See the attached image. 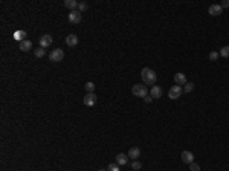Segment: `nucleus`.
I'll use <instances>...</instances> for the list:
<instances>
[{
  "mask_svg": "<svg viewBox=\"0 0 229 171\" xmlns=\"http://www.w3.org/2000/svg\"><path fill=\"white\" fill-rule=\"evenodd\" d=\"M141 76H142V80H144V84L145 86H154L156 84V80H157V75L153 69L150 67H144L142 72H141Z\"/></svg>",
  "mask_w": 229,
  "mask_h": 171,
  "instance_id": "1",
  "label": "nucleus"
},
{
  "mask_svg": "<svg viewBox=\"0 0 229 171\" xmlns=\"http://www.w3.org/2000/svg\"><path fill=\"white\" fill-rule=\"evenodd\" d=\"M131 93H133L134 96L145 98V96H148V89H147V86H144V84H134L133 89H131Z\"/></svg>",
  "mask_w": 229,
  "mask_h": 171,
  "instance_id": "2",
  "label": "nucleus"
},
{
  "mask_svg": "<svg viewBox=\"0 0 229 171\" xmlns=\"http://www.w3.org/2000/svg\"><path fill=\"white\" fill-rule=\"evenodd\" d=\"M63 58H64L63 49H53L50 54H49V60L52 63H60V61H63Z\"/></svg>",
  "mask_w": 229,
  "mask_h": 171,
  "instance_id": "3",
  "label": "nucleus"
},
{
  "mask_svg": "<svg viewBox=\"0 0 229 171\" xmlns=\"http://www.w3.org/2000/svg\"><path fill=\"white\" fill-rule=\"evenodd\" d=\"M182 93H183L182 86H173V87L168 90V96H170L171 99H177V98H180Z\"/></svg>",
  "mask_w": 229,
  "mask_h": 171,
  "instance_id": "4",
  "label": "nucleus"
},
{
  "mask_svg": "<svg viewBox=\"0 0 229 171\" xmlns=\"http://www.w3.org/2000/svg\"><path fill=\"white\" fill-rule=\"evenodd\" d=\"M83 102H84V106H87V107H93L96 104V95L95 93H87L83 98Z\"/></svg>",
  "mask_w": 229,
  "mask_h": 171,
  "instance_id": "5",
  "label": "nucleus"
},
{
  "mask_svg": "<svg viewBox=\"0 0 229 171\" xmlns=\"http://www.w3.org/2000/svg\"><path fill=\"white\" fill-rule=\"evenodd\" d=\"M69 21L72 24H78L79 21H81V12L79 11H70L69 12Z\"/></svg>",
  "mask_w": 229,
  "mask_h": 171,
  "instance_id": "6",
  "label": "nucleus"
},
{
  "mask_svg": "<svg viewBox=\"0 0 229 171\" xmlns=\"http://www.w3.org/2000/svg\"><path fill=\"white\" fill-rule=\"evenodd\" d=\"M52 44V37L49 34H44L40 37V47H49Z\"/></svg>",
  "mask_w": 229,
  "mask_h": 171,
  "instance_id": "7",
  "label": "nucleus"
},
{
  "mask_svg": "<svg viewBox=\"0 0 229 171\" xmlns=\"http://www.w3.org/2000/svg\"><path fill=\"white\" fill-rule=\"evenodd\" d=\"M180 159H182V162L183 164H193L194 162V154L191 153V151H183L182 153V156H180Z\"/></svg>",
  "mask_w": 229,
  "mask_h": 171,
  "instance_id": "8",
  "label": "nucleus"
},
{
  "mask_svg": "<svg viewBox=\"0 0 229 171\" xmlns=\"http://www.w3.org/2000/svg\"><path fill=\"white\" fill-rule=\"evenodd\" d=\"M128 159H133V161H136V159H139V156H141V150L138 148V147H131L130 150H128Z\"/></svg>",
  "mask_w": 229,
  "mask_h": 171,
  "instance_id": "9",
  "label": "nucleus"
},
{
  "mask_svg": "<svg viewBox=\"0 0 229 171\" xmlns=\"http://www.w3.org/2000/svg\"><path fill=\"white\" fill-rule=\"evenodd\" d=\"M66 44L70 46V47H75L78 44V37L75 34H69V35L66 37Z\"/></svg>",
  "mask_w": 229,
  "mask_h": 171,
  "instance_id": "10",
  "label": "nucleus"
},
{
  "mask_svg": "<svg viewBox=\"0 0 229 171\" xmlns=\"http://www.w3.org/2000/svg\"><path fill=\"white\" fill-rule=\"evenodd\" d=\"M208 12H209V14L211 16H220L222 14V12H223V8L220 6V5H211L209 6V9H208Z\"/></svg>",
  "mask_w": 229,
  "mask_h": 171,
  "instance_id": "11",
  "label": "nucleus"
},
{
  "mask_svg": "<svg viewBox=\"0 0 229 171\" xmlns=\"http://www.w3.org/2000/svg\"><path fill=\"white\" fill-rule=\"evenodd\" d=\"M150 93H151V98H154V99H159V98H162V89H160L159 86H153L151 87V90H150Z\"/></svg>",
  "mask_w": 229,
  "mask_h": 171,
  "instance_id": "12",
  "label": "nucleus"
},
{
  "mask_svg": "<svg viewBox=\"0 0 229 171\" xmlns=\"http://www.w3.org/2000/svg\"><path fill=\"white\" fill-rule=\"evenodd\" d=\"M174 83H176L177 86H185L186 84V76H185V73H176L174 75Z\"/></svg>",
  "mask_w": 229,
  "mask_h": 171,
  "instance_id": "13",
  "label": "nucleus"
},
{
  "mask_svg": "<svg viewBox=\"0 0 229 171\" xmlns=\"http://www.w3.org/2000/svg\"><path fill=\"white\" fill-rule=\"evenodd\" d=\"M127 162H128V156H127V154L119 153V154L116 156V164H118V165H125Z\"/></svg>",
  "mask_w": 229,
  "mask_h": 171,
  "instance_id": "14",
  "label": "nucleus"
},
{
  "mask_svg": "<svg viewBox=\"0 0 229 171\" xmlns=\"http://www.w3.org/2000/svg\"><path fill=\"white\" fill-rule=\"evenodd\" d=\"M31 49H32V41L24 40V41L20 43V50H23V52H29Z\"/></svg>",
  "mask_w": 229,
  "mask_h": 171,
  "instance_id": "15",
  "label": "nucleus"
},
{
  "mask_svg": "<svg viewBox=\"0 0 229 171\" xmlns=\"http://www.w3.org/2000/svg\"><path fill=\"white\" fill-rule=\"evenodd\" d=\"M78 2H76V0H66V2H64V6L66 8H69V9H72V11H75V8H78Z\"/></svg>",
  "mask_w": 229,
  "mask_h": 171,
  "instance_id": "16",
  "label": "nucleus"
},
{
  "mask_svg": "<svg viewBox=\"0 0 229 171\" xmlns=\"http://www.w3.org/2000/svg\"><path fill=\"white\" fill-rule=\"evenodd\" d=\"M24 37H26V32H24V31H17V32H14V38H16V40H19L20 43L26 40Z\"/></svg>",
  "mask_w": 229,
  "mask_h": 171,
  "instance_id": "17",
  "label": "nucleus"
},
{
  "mask_svg": "<svg viewBox=\"0 0 229 171\" xmlns=\"http://www.w3.org/2000/svg\"><path fill=\"white\" fill-rule=\"evenodd\" d=\"M34 55H35L37 58H42V57H44V55H46V49H44V47L34 49Z\"/></svg>",
  "mask_w": 229,
  "mask_h": 171,
  "instance_id": "18",
  "label": "nucleus"
},
{
  "mask_svg": "<svg viewBox=\"0 0 229 171\" xmlns=\"http://www.w3.org/2000/svg\"><path fill=\"white\" fill-rule=\"evenodd\" d=\"M84 89L87 90V93H95V83H92V81H89V83H86V86H84Z\"/></svg>",
  "mask_w": 229,
  "mask_h": 171,
  "instance_id": "19",
  "label": "nucleus"
},
{
  "mask_svg": "<svg viewBox=\"0 0 229 171\" xmlns=\"http://www.w3.org/2000/svg\"><path fill=\"white\" fill-rule=\"evenodd\" d=\"M220 57H223V58H229V46L222 47V50H220Z\"/></svg>",
  "mask_w": 229,
  "mask_h": 171,
  "instance_id": "20",
  "label": "nucleus"
},
{
  "mask_svg": "<svg viewBox=\"0 0 229 171\" xmlns=\"http://www.w3.org/2000/svg\"><path fill=\"white\" fill-rule=\"evenodd\" d=\"M194 90V84L193 83H186L185 84V87H183V92L185 93H190V92H193Z\"/></svg>",
  "mask_w": 229,
  "mask_h": 171,
  "instance_id": "21",
  "label": "nucleus"
},
{
  "mask_svg": "<svg viewBox=\"0 0 229 171\" xmlns=\"http://www.w3.org/2000/svg\"><path fill=\"white\" fill-rule=\"evenodd\" d=\"M219 57H220V54H219V52H215V50L209 54V60H211V61H217Z\"/></svg>",
  "mask_w": 229,
  "mask_h": 171,
  "instance_id": "22",
  "label": "nucleus"
},
{
  "mask_svg": "<svg viewBox=\"0 0 229 171\" xmlns=\"http://www.w3.org/2000/svg\"><path fill=\"white\" fill-rule=\"evenodd\" d=\"M131 168L138 171V170H141V168H142V164H141L139 161H133V162H131Z\"/></svg>",
  "mask_w": 229,
  "mask_h": 171,
  "instance_id": "23",
  "label": "nucleus"
},
{
  "mask_svg": "<svg viewBox=\"0 0 229 171\" xmlns=\"http://www.w3.org/2000/svg\"><path fill=\"white\" fill-rule=\"evenodd\" d=\"M190 171H200V165L196 164V162L190 164Z\"/></svg>",
  "mask_w": 229,
  "mask_h": 171,
  "instance_id": "24",
  "label": "nucleus"
},
{
  "mask_svg": "<svg viewBox=\"0 0 229 171\" xmlns=\"http://www.w3.org/2000/svg\"><path fill=\"white\" fill-rule=\"evenodd\" d=\"M107 171H119L118 164H110L109 167H107Z\"/></svg>",
  "mask_w": 229,
  "mask_h": 171,
  "instance_id": "25",
  "label": "nucleus"
},
{
  "mask_svg": "<svg viewBox=\"0 0 229 171\" xmlns=\"http://www.w3.org/2000/svg\"><path fill=\"white\" fill-rule=\"evenodd\" d=\"M78 9H79V12H84V11L87 9V5H86L84 2H83V3H79V5H78Z\"/></svg>",
  "mask_w": 229,
  "mask_h": 171,
  "instance_id": "26",
  "label": "nucleus"
},
{
  "mask_svg": "<svg viewBox=\"0 0 229 171\" xmlns=\"http://www.w3.org/2000/svg\"><path fill=\"white\" fill-rule=\"evenodd\" d=\"M220 6H222V8H229V0H225V2H222Z\"/></svg>",
  "mask_w": 229,
  "mask_h": 171,
  "instance_id": "27",
  "label": "nucleus"
},
{
  "mask_svg": "<svg viewBox=\"0 0 229 171\" xmlns=\"http://www.w3.org/2000/svg\"><path fill=\"white\" fill-rule=\"evenodd\" d=\"M144 101H145V102H151V101H153V98H151V96H145V98H144Z\"/></svg>",
  "mask_w": 229,
  "mask_h": 171,
  "instance_id": "28",
  "label": "nucleus"
},
{
  "mask_svg": "<svg viewBox=\"0 0 229 171\" xmlns=\"http://www.w3.org/2000/svg\"><path fill=\"white\" fill-rule=\"evenodd\" d=\"M98 171H107V170H98Z\"/></svg>",
  "mask_w": 229,
  "mask_h": 171,
  "instance_id": "29",
  "label": "nucleus"
}]
</instances>
